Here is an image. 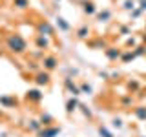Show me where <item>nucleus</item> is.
<instances>
[{
	"label": "nucleus",
	"instance_id": "f257e3e1",
	"mask_svg": "<svg viewBox=\"0 0 146 137\" xmlns=\"http://www.w3.org/2000/svg\"><path fill=\"white\" fill-rule=\"evenodd\" d=\"M6 48L13 55H24L27 51V42L20 33H9L6 37Z\"/></svg>",
	"mask_w": 146,
	"mask_h": 137
},
{
	"label": "nucleus",
	"instance_id": "f03ea898",
	"mask_svg": "<svg viewBox=\"0 0 146 137\" xmlns=\"http://www.w3.org/2000/svg\"><path fill=\"white\" fill-rule=\"evenodd\" d=\"M42 68H44V71H48V73H51L53 70H57L58 68V59L55 57V55H44L42 57Z\"/></svg>",
	"mask_w": 146,
	"mask_h": 137
},
{
	"label": "nucleus",
	"instance_id": "7ed1b4c3",
	"mask_svg": "<svg viewBox=\"0 0 146 137\" xmlns=\"http://www.w3.org/2000/svg\"><path fill=\"white\" fill-rule=\"evenodd\" d=\"M36 31H38V35H44V37H53L55 35V27L49 24L48 20L36 22Z\"/></svg>",
	"mask_w": 146,
	"mask_h": 137
},
{
	"label": "nucleus",
	"instance_id": "20e7f679",
	"mask_svg": "<svg viewBox=\"0 0 146 137\" xmlns=\"http://www.w3.org/2000/svg\"><path fill=\"white\" fill-rule=\"evenodd\" d=\"M33 80H35V84H36V86H49V84H51V73L40 70L38 73H35Z\"/></svg>",
	"mask_w": 146,
	"mask_h": 137
},
{
	"label": "nucleus",
	"instance_id": "39448f33",
	"mask_svg": "<svg viewBox=\"0 0 146 137\" xmlns=\"http://www.w3.org/2000/svg\"><path fill=\"white\" fill-rule=\"evenodd\" d=\"M44 99V93L40 91L38 88H31V90H27V93H26V100L29 104H38L40 100Z\"/></svg>",
	"mask_w": 146,
	"mask_h": 137
},
{
	"label": "nucleus",
	"instance_id": "423d86ee",
	"mask_svg": "<svg viewBox=\"0 0 146 137\" xmlns=\"http://www.w3.org/2000/svg\"><path fill=\"white\" fill-rule=\"evenodd\" d=\"M60 134V126H42V130L36 132V137H55Z\"/></svg>",
	"mask_w": 146,
	"mask_h": 137
},
{
	"label": "nucleus",
	"instance_id": "0eeeda50",
	"mask_svg": "<svg viewBox=\"0 0 146 137\" xmlns=\"http://www.w3.org/2000/svg\"><path fill=\"white\" fill-rule=\"evenodd\" d=\"M0 106L2 108H15V106H18V99L15 95H4V97H0Z\"/></svg>",
	"mask_w": 146,
	"mask_h": 137
},
{
	"label": "nucleus",
	"instance_id": "6e6552de",
	"mask_svg": "<svg viewBox=\"0 0 146 137\" xmlns=\"http://www.w3.org/2000/svg\"><path fill=\"white\" fill-rule=\"evenodd\" d=\"M35 46L40 49V51H44V49H48L51 42H49V37H44V35H36L35 37Z\"/></svg>",
	"mask_w": 146,
	"mask_h": 137
},
{
	"label": "nucleus",
	"instance_id": "1a4fd4ad",
	"mask_svg": "<svg viewBox=\"0 0 146 137\" xmlns=\"http://www.w3.org/2000/svg\"><path fill=\"white\" fill-rule=\"evenodd\" d=\"M64 86H66V90L70 91V93L73 95V97H77V95H80V88L73 82V79H70V77H66L64 79Z\"/></svg>",
	"mask_w": 146,
	"mask_h": 137
},
{
	"label": "nucleus",
	"instance_id": "9d476101",
	"mask_svg": "<svg viewBox=\"0 0 146 137\" xmlns=\"http://www.w3.org/2000/svg\"><path fill=\"white\" fill-rule=\"evenodd\" d=\"M104 55L108 57V61H117V59H121V55H122V49H119V48H108L104 49Z\"/></svg>",
	"mask_w": 146,
	"mask_h": 137
},
{
	"label": "nucleus",
	"instance_id": "9b49d317",
	"mask_svg": "<svg viewBox=\"0 0 146 137\" xmlns=\"http://www.w3.org/2000/svg\"><path fill=\"white\" fill-rule=\"evenodd\" d=\"M82 11H84L88 17L97 15V6H95V4L91 2V0H84V2H82Z\"/></svg>",
	"mask_w": 146,
	"mask_h": 137
},
{
	"label": "nucleus",
	"instance_id": "f8f14e48",
	"mask_svg": "<svg viewBox=\"0 0 146 137\" xmlns=\"http://www.w3.org/2000/svg\"><path fill=\"white\" fill-rule=\"evenodd\" d=\"M79 110V100H77L75 97H70L66 100V113L68 115H71L73 112H77Z\"/></svg>",
	"mask_w": 146,
	"mask_h": 137
},
{
	"label": "nucleus",
	"instance_id": "ddd939ff",
	"mask_svg": "<svg viewBox=\"0 0 146 137\" xmlns=\"http://www.w3.org/2000/svg\"><path fill=\"white\" fill-rule=\"evenodd\" d=\"M90 33H91V29H90V26L88 24H82L80 27H79V29H77V39H88V37H90Z\"/></svg>",
	"mask_w": 146,
	"mask_h": 137
},
{
	"label": "nucleus",
	"instance_id": "4468645a",
	"mask_svg": "<svg viewBox=\"0 0 146 137\" xmlns=\"http://www.w3.org/2000/svg\"><path fill=\"white\" fill-rule=\"evenodd\" d=\"M27 130H29V132H35V134H36V132L42 130V124H40L38 119H31V121L27 122Z\"/></svg>",
	"mask_w": 146,
	"mask_h": 137
},
{
	"label": "nucleus",
	"instance_id": "2eb2a0df",
	"mask_svg": "<svg viewBox=\"0 0 146 137\" xmlns=\"http://www.w3.org/2000/svg\"><path fill=\"white\" fill-rule=\"evenodd\" d=\"M133 115L139 119V121H146V106H135Z\"/></svg>",
	"mask_w": 146,
	"mask_h": 137
},
{
	"label": "nucleus",
	"instance_id": "dca6fc26",
	"mask_svg": "<svg viewBox=\"0 0 146 137\" xmlns=\"http://www.w3.org/2000/svg\"><path fill=\"white\" fill-rule=\"evenodd\" d=\"M111 15H113V13L110 11V9H104V11L97 13V20L99 22H110V20H111Z\"/></svg>",
	"mask_w": 146,
	"mask_h": 137
},
{
	"label": "nucleus",
	"instance_id": "f3484780",
	"mask_svg": "<svg viewBox=\"0 0 146 137\" xmlns=\"http://www.w3.org/2000/svg\"><path fill=\"white\" fill-rule=\"evenodd\" d=\"M38 121H40V124H42V126H53L55 119L49 115V113H42V115L38 117Z\"/></svg>",
	"mask_w": 146,
	"mask_h": 137
},
{
	"label": "nucleus",
	"instance_id": "a211bd4d",
	"mask_svg": "<svg viewBox=\"0 0 146 137\" xmlns=\"http://www.w3.org/2000/svg\"><path fill=\"white\" fill-rule=\"evenodd\" d=\"M133 59H135V57H133V53H131V49H122L121 61L124 62V64H126V62H130V61H133Z\"/></svg>",
	"mask_w": 146,
	"mask_h": 137
},
{
	"label": "nucleus",
	"instance_id": "6ab92c4d",
	"mask_svg": "<svg viewBox=\"0 0 146 137\" xmlns=\"http://www.w3.org/2000/svg\"><path fill=\"white\" fill-rule=\"evenodd\" d=\"M55 20H57V26H58V29H62V31H70V24H68V22L64 20L62 17H57Z\"/></svg>",
	"mask_w": 146,
	"mask_h": 137
},
{
	"label": "nucleus",
	"instance_id": "aec40b11",
	"mask_svg": "<svg viewBox=\"0 0 146 137\" xmlns=\"http://www.w3.org/2000/svg\"><path fill=\"white\" fill-rule=\"evenodd\" d=\"M91 48H100V49H106L108 48V44H106V40H102V39H97V40H93V42H90Z\"/></svg>",
	"mask_w": 146,
	"mask_h": 137
},
{
	"label": "nucleus",
	"instance_id": "412c9836",
	"mask_svg": "<svg viewBox=\"0 0 146 137\" xmlns=\"http://www.w3.org/2000/svg\"><path fill=\"white\" fill-rule=\"evenodd\" d=\"M139 88H141V82L139 80H130V82H128V90H130L131 91V93H135V91H139Z\"/></svg>",
	"mask_w": 146,
	"mask_h": 137
},
{
	"label": "nucleus",
	"instance_id": "4be33fe9",
	"mask_svg": "<svg viewBox=\"0 0 146 137\" xmlns=\"http://www.w3.org/2000/svg\"><path fill=\"white\" fill-rule=\"evenodd\" d=\"M13 6L18 9H26L29 7V0H13Z\"/></svg>",
	"mask_w": 146,
	"mask_h": 137
},
{
	"label": "nucleus",
	"instance_id": "5701e85b",
	"mask_svg": "<svg viewBox=\"0 0 146 137\" xmlns=\"http://www.w3.org/2000/svg\"><path fill=\"white\" fill-rule=\"evenodd\" d=\"M137 6H135V0H124L122 2V9H126V11H133Z\"/></svg>",
	"mask_w": 146,
	"mask_h": 137
},
{
	"label": "nucleus",
	"instance_id": "b1692460",
	"mask_svg": "<svg viewBox=\"0 0 146 137\" xmlns=\"http://www.w3.org/2000/svg\"><path fill=\"white\" fill-rule=\"evenodd\" d=\"M131 53H133V57H141V55H146V48H144V46H135Z\"/></svg>",
	"mask_w": 146,
	"mask_h": 137
},
{
	"label": "nucleus",
	"instance_id": "393cba45",
	"mask_svg": "<svg viewBox=\"0 0 146 137\" xmlns=\"http://www.w3.org/2000/svg\"><path fill=\"white\" fill-rule=\"evenodd\" d=\"M121 104H122V106H131V104H133V97H131V93L124 95V97L121 99Z\"/></svg>",
	"mask_w": 146,
	"mask_h": 137
},
{
	"label": "nucleus",
	"instance_id": "a878e982",
	"mask_svg": "<svg viewBox=\"0 0 146 137\" xmlns=\"http://www.w3.org/2000/svg\"><path fill=\"white\" fill-rule=\"evenodd\" d=\"M79 88H80V93H91V91H93V88H91L88 82H80Z\"/></svg>",
	"mask_w": 146,
	"mask_h": 137
},
{
	"label": "nucleus",
	"instance_id": "bb28decb",
	"mask_svg": "<svg viewBox=\"0 0 146 137\" xmlns=\"http://www.w3.org/2000/svg\"><path fill=\"white\" fill-rule=\"evenodd\" d=\"M99 134L102 137H113V134L108 130V128H104V126H99Z\"/></svg>",
	"mask_w": 146,
	"mask_h": 137
},
{
	"label": "nucleus",
	"instance_id": "cd10ccee",
	"mask_svg": "<svg viewBox=\"0 0 146 137\" xmlns=\"http://www.w3.org/2000/svg\"><path fill=\"white\" fill-rule=\"evenodd\" d=\"M137 42H139V40H137V39H133V37H130V39L126 40V48H131V49H133L135 46H139Z\"/></svg>",
	"mask_w": 146,
	"mask_h": 137
},
{
	"label": "nucleus",
	"instance_id": "c85d7f7f",
	"mask_svg": "<svg viewBox=\"0 0 146 137\" xmlns=\"http://www.w3.org/2000/svg\"><path fill=\"white\" fill-rule=\"evenodd\" d=\"M27 70H31V71L38 73V71H40V66H38L36 62H27Z\"/></svg>",
	"mask_w": 146,
	"mask_h": 137
},
{
	"label": "nucleus",
	"instance_id": "c756f323",
	"mask_svg": "<svg viewBox=\"0 0 146 137\" xmlns=\"http://www.w3.org/2000/svg\"><path fill=\"white\" fill-rule=\"evenodd\" d=\"M79 108L82 110V113H84V115H86V117H88V119H91V117H93V113H91V112H90V110H88V108H86V106H84V104H79Z\"/></svg>",
	"mask_w": 146,
	"mask_h": 137
},
{
	"label": "nucleus",
	"instance_id": "7c9ffc66",
	"mask_svg": "<svg viewBox=\"0 0 146 137\" xmlns=\"http://www.w3.org/2000/svg\"><path fill=\"white\" fill-rule=\"evenodd\" d=\"M119 33H121V35H128V33H130V27H128V26L119 27Z\"/></svg>",
	"mask_w": 146,
	"mask_h": 137
},
{
	"label": "nucleus",
	"instance_id": "2f4dec72",
	"mask_svg": "<svg viewBox=\"0 0 146 137\" xmlns=\"http://www.w3.org/2000/svg\"><path fill=\"white\" fill-rule=\"evenodd\" d=\"M141 13H143V11H141V9H133V11H131V17H133V18H137V17H141Z\"/></svg>",
	"mask_w": 146,
	"mask_h": 137
},
{
	"label": "nucleus",
	"instance_id": "473e14b6",
	"mask_svg": "<svg viewBox=\"0 0 146 137\" xmlns=\"http://www.w3.org/2000/svg\"><path fill=\"white\" fill-rule=\"evenodd\" d=\"M113 126L121 128V126H122V121H121V119H113Z\"/></svg>",
	"mask_w": 146,
	"mask_h": 137
},
{
	"label": "nucleus",
	"instance_id": "72a5a7b5",
	"mask_svg": "<svg viewBox=\"0 0 146 137\" xmlns=\"http://www.w3.org/2000/svg\"><path fill=\"white\" fill-rule=\"evenodd\" d=\"M141 11H146V0H141Z\"/></svg>",
	"mask_w": 146,
	"mask_h": 137
},
{
	"label": "nucleus",
	"instance_id": "f704fd0d",
	"mask_svg": "<svg viewBox=\"0 0 146 137\" xmlns=\"http://www.w3.org/2000/svg\"><path fill=\"white\" fill-rule=\"evenodd\" d=\"M0 117H4V110L2 108H0Z\"/></svg>",
	"mask_w": 146,
	"mask_h": 137
},
{
	"label": "nucleus",
	"instance_id": "c9c22d12",
	"mask_svg": "<svg viewBox=\"0 0 146 137\" xmlns=\"http://www.w3.org/2000/svg\"><path fill=\"white\" fill-rule=\"evenodd\" d=\"M0 57H4V51H2V49H0Z\"/></svg>",
	"mask_w": 146,
	"mask_h": 137
},
{
	"label": "nucleus",
	"instance_id": "e433bc0d",
	"mask_svg": "<svg viewBox=\"0 0 146 137\" xmlns=\"http://www.w3.org/2000/svg\"><path fill=\"white\" fill-rule=\"evenodd\" d=\"M0 44H2V37H0Z\"/></svg>",
	"mask_w": 146,
	"mask_h": 137
},
{
	"label": "nucleus",
	"instance_id": "4c0bfd02",
	"mask_svg": "<svg viewBox=\"0 0 146 137\" xmlns=\"http://www.w3.org/2000/svg\"><path fill=\"white\" fill-rule=\"evenodd\" d=\"M55 2H60V0H55Z\"/></svg>",
	"mask_w": 146,
	"mask_h": 137
},
{
	"label": "nucleus",
	"instance_id": "58836bf2",
	"mask_svg": "<svg viewBox=\"0 0 146 137\" xmlns=\"http://www.w3.org/2000/svg\"><path fill=\"white\" fill-rule=\"evenodd\" d=\"M144 33H146V27H144Z\"/></svg>",
	"mask_w": 146,
	"mask_h": 137
}]
</instances>
